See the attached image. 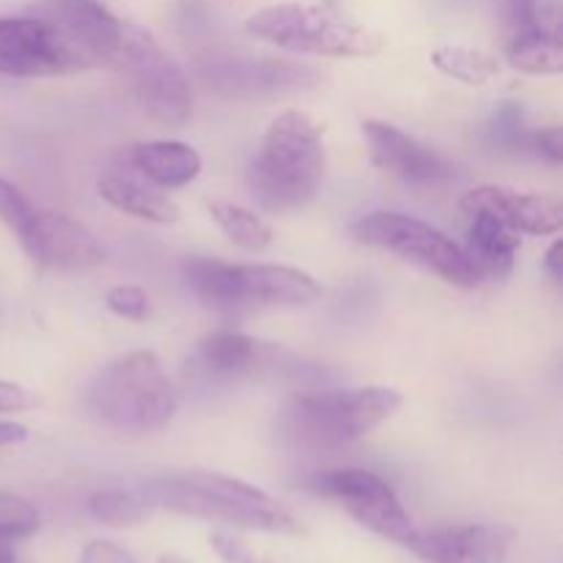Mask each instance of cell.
<instances>
[{
  "label": "cell",
  "mask_w": 563,
  "mask_h": 563,
  "mask_svg": "<svg viewBox=\"0 0 563 563\" xmlns=\"http://www.w3.org/2000/svg\"><path fill=\"white\" fill-rule=\"evenodd\" d=\"M143 504L176 511V515L220 520L247 531L302 533V522L264 489L240 478L212 471H192L174 478H154L143 484Z\"/></svg>",
  "instance_id": "cell-1"
},
{
  "label": "cell",
  "mask_w": 563,
  "mask_h": 563,
  "mask_svg": "<svg viewBox=\"0 0 563 563\" xmlns=\"http://www.w3.org/2000/svg\"><path fill=\"white\" fill-rule=\"evenodd\" d=\"M322 126L302 110H286L269 124L262 148L247 165L253 198L269 212L306 207L324 179Z\"/></svg>",
  "instance_id": "cell-2"
},
{
  "label": "cell",
  "mask_w": 563,
  "mask_h": 563,
  "mask_svg": "<svg viewBox=\"0 0 563 563\" xmlns=\"http://www.w3.org/2000/svg\"><path fill=\"white\" fill-rule=\"evenodd\" d=\"M394 388H355L295 394L278 416V434L286 445L313 454H330L366 438L401 407Z\"/></svg>",
  "instance_id": "cell-3"
},
{
  "label": "cell",
  "mask_w": 563,
  "mask_h": 563,
  "mask_svg": "<svg viewBox=\"0 0 563 563\" xmlns=\"http://www.w3.org/2000/svg\"><path fill=\"white\" fill-rule=\"evenodd\" d=\"M88 416L124 434L159 432L176 412V394L154 352L137 350L110 363L82 396Z\"/></svg>",
  "instance_id": "cell-4"
},
{
  "label": "cell",
  "mask_w": 563,
  "mask_h": 563,
  "mask_svg": "<svg viewBox=\"0 0 563 563\" xmlns=\"http://www.w3.org/2000/svg\"><path fill=\"white\" fill-rule=\"evenodd\" d=\"M245 31L253 38L280 49L328 58H368L385 47L383 36L341 14L333 5L280 3L247 16Z\"/></svg>",
  "instance_id": "cell-5"
},
{
  "label": "cell",
  "mask_w": 563,
  "mask_h": 563,
  "mask_svg": "<svg viewBox=\"0 0 563 563\" xmlns=\"http://www.w3.org/2000/svg\"><path fill=\"white\" fill-rule=\"evenodd\" d=\"M185 280L196 297L218 311L251 306H308L322 297L313 275L284 264H225L218 258H190Z\"/></svg>",
  "instance_id": "cell-6"
},
{
  "label": "cell",
  "mask_w": 563,
  "mask_h": 563,
  "mask_svg": "<svg viewBox=\"0 0 563 563\" xmlns=\"http://www.w3.org/2000/svg\"><path fill=\"white\" fill-rule=\"evenodd\" d=\"M352 236L357 242H363V245L388 251L394 256H399L401 262H410L416 267L427 269V273L438 275L445 284L462 286V289H473V286L482 284L471 258L465 256V251L451 236L432 229L423 220L410 218V214H363L361 220L352 223Z\"/></svg>",
  "instance_id": "cell-7"
},
{
  "label": "cell",
  "mask_w": 563,
  "mask_h": 563,
  "mask_svg": "<svg viewBox=\"0 0 563 563\" xmlns=\"http://www.w3.org/2000/svg\"><path fill=\"white\" fill-rule=\"evenodd\" d=\"M115 71L130 80V91L143 113L165 126H181L192 113L190 80L174 58L154 42L152 33L132 27L130 42Z\"/></svg>",
  "instance_id": "cell-8"
},
{
  "label": "cell",
  "mask_w": 563,
  "mask_h": 563,
  "mask_svg": "<svg viewBox=\"0 0 563 563\" xmlns=\"http://www.w3.org/2000/svg\"><path fill=\"white\" fill-rule=\"evenodd\" d=\"M82 69H91V60L49 16L0 20V75L55 77Z\"/></svg>",
  "instance_id": "cell-9"
},
{
  "label": "cell",
  "mask_w": 563,
  "mask_h": 563,
  "mask_svg": "<svg viewBox=\"0 0 563 563\" xmlns=\"http://www.w3.org/2000/svg\"><path fill=\"white\" fill-rule=\"evenodd\" d=\"M306 487L339 500L363 528L388 539V542L407 548L410 539L416 537L418 528L401 506L399 495L377 473L361 471V467H341V471L317 473V476L308 478Z\"/></svg>",
  "instance_id": "cell-10"
},
{
  "label": "cell",
  "mask_w": 563,
  "mask_h": 563,
  "mask_svg": "<svg viewBox=\"0 0 563 563\" xmlns=\"http://www.w3.org/2000/svg\"><path fill=\"white\" fill-rule=\"evenodd\" d=\"M44 16L64 27L91 66L115 69L130 42L132 22L110 14L99 0H49Z\"/></svg>",
  "instance_id": "cell-11"
},
{
  "label": "cell",
  "mask_w": 563,
  "mask_h": 563,
  "mask_svg": "<svg viewBox=\"0 0 563 563\" xmlns=\"http://www.w3.org/2000/svg\"><path fill=\"white\" fill-rule=\"evenodd\" d=\"M372 159L377 168L410 181V185H438L456 176V168L440 152L429 148L418 137L385 121H366L363 124Z\"/></svg>",
  "instance_id": "cell-12"
},
{
  "label": "cell",
  "mask_w": 563,
  "mask_h": 563,
  "mask_svg": "<svg viewBox=\"0 0 563 563\" xmlns=\"http://www.w3.org/2000/svg\"><path fill=\"white\" fill-rule=\"evenodd\" d=\"M36 264L55 269H91L104 262V247L97 236L69 214L38 209L31 231L20 242Z\"/></svg>",
  "instance_id": "cell-13"
},
{
  "label": "cell",
  "mask_w": 563,
  "mask_h": 563,
  "mask_svg": "<svg viewBox=\"0 0 563 563\" xmlns=\"http://www.w3.org/2000/svg\"><path fill=\"white\" fill-rule=\"evenodd\" d=\"M465 214H493L517 234L550 236L563 225V207L555 198L537 192H517L509 187L484 185L460 198Z\"/></svg>",
  "instance_id": "cell-14"
},
{
  "label": "cell",
  "mask_w": 563,
  "mask_h": 563,
  "mask_svg": "<svg viewBox=\"0 0 563 563\" xmlns=\"http://www.w3.org/2000/svg\"><path fill=\"white\" fill-rule=\"evenodd\" d=\"M511 539L504 526H449L416 531L407 550L427 563H504Z\"/></svg>",
  "instance_id": "cell-15"
},
{
  "label": "cell",
  "mask_w": 563,
  "mask_h": 563,
  "mask_svg": "<svg viewBox=\"0 0 563 563\" xmlns=\"http://www.w3.org/2000/svg\"><path fill=\"white\" fill-rule=\"evenodd\" d=\"M278 355V346L262 344L258 339L234 333V330H220V333L207 335L198 344L190 366L198 377L223 383V379H240L267 372L275 366Z\"/></svg>",
  "instance_id": "cell-16"
},
{
  "label": "cell",
  "mask_w": 563,
  "mask_h": 563,
  "mask_svg": "<svg viewBox=\"0 0 563 563\" xmlns=\"http://www.w3.org/2000/svg\"><path fill=\"white\" fill-rule=\"evenodd\" d=\"M126 163L146 176L152 185L174 190V187H185L201 174V154L192 146L179 141H148L137 143L126 152Z\"/></svg>",
  "instance_id": "cell-17"
},
{
  "label": "cell",
  "mask_w": 563,
  "mask_h": 563,
  "mask_svg": "<svg viewBox=\"0 0 563 563\" xmlns=\"http://www.w3.org/2000/svg\"><path fill=\"white\" fill-rule=\"evenodd\" d=\"M471 218L467 247L462 251L476 267L478 278H506L515 267L517 251H520V234L495 220L493 214H471Z\"/></svg>",
  "instance_id": "cell-18"
},
{
  "label": "cell",
  "mask_w": 563,
  "mask_h": 563,
  "mask_svg": "<svg viewBox=\"0 0 563 563\" xmlns=\"http://www.w3.org/2000/svg\"><path fill=\"white\" fill-rule=\"evenodd\" d=\"M209 82L229 88L234 93H262L278 91V88H297L302 80H313V71L306 66L284 64V60H234L220 64L207 71Z\"/></svg>",
  "instance_id": "cell-19"
},
{
  "label": "cell",
  "mask_w": 563,
  "mask_h": 563,
  "mask_svg": "<svg viewBox=\"0 0 563 563\" xmlns=\"http://www.w3.org/2000/svg\"><path fill=\"white\" fill-rule=\"evenodd\" d=\"M97 190L104 201L110 203L119 212L132 214L137 220H146V223H176L179 220V207L176 201H170L165 192H157L154 187L141 185L137 179L124 174H104L99 176Z\"/></svg>",
  "instance_id": "cell-20"
},
{
  "label": "cell",
  "mask_w": 563,
  "mask_h": 563,
  "mask_svg": "<svg viewBox=\"0 0 563 563\" xmlns=\"http://www.w3.org/2000/svg\"><path fill=\"white\" fill-rule=\"evenodd\" d=\"M506 60L526 75H561L563 38L542 33H515L506 44Z\"/></svg>",
  "instance_id": "cell-21"
},
{
  "label": "cell",
  "mask_w": 563,
  "mask_h": 563,
  "mask_svg": "<svg viewBox=\"0 0 563 563\" xmlns=\"http://www.w3.org/2000/svg\"><path fill=\"white\" fill-rule=\"evenodd\" d=\"M209 214L223 229V234L234 245L245 247V251L258 253L264 247H269V242H273V229L256 212H251V209L236 207V203L229 201H214L209 203Z\"/></svg>",
  "instance_id": "cell-22"
},
{
  "label": "cell",
  "mask_w": 563,
  "mask_h": 563,
  "mask_svg": "<svg viewBox=\"0 0 563 563\" xmlns=\"http://www.w3.org/2000/svg\"><path fill=\"white\" fill-rule=\"evenodd\" d=\"M432 64L443 75L454 77V80L465 82V86H487L498 75V60L493 55L482 53V49L454 47V44H445V47L434 49Z\"/></svg>",
  "instance_id": "cell-23"
},
{
  "label": "cell",
  "mask_w": 563,
  "mask_h": 563,
  "mask_svg": "<svg viewBox=\"0 0 563 563\" xmlns=\"http://www.w3.org/2000/svg\"><path fill=\"white\" fill-rule=\"evenodd\" d=\"M506 14L515 33H542L563 38L561 0H506Z\"/></svg>",
  "instance_id": "cell-24"
},
{
  "label": "cell",
  "mask_w": 563,
  "mask_h": 563,
  "mask_svg": "<svg viewBox=\"0 0 563 563\" xmlns=\"http://www.w3.org/2000/svg\"><path fill=\"white\" fill-rule=\"evenodd\" d=\"M88 511H91L93 520L104 522L110 528H132L146 520V504L135 495L115 493V489L93 493L88 498Z\"/></svg>",
  "instance_id": "cell-25"
},
{
  "label": "cell",
  "mask_w": 563,
  "mask_h": 563,
  "mask_svg": "<svg viewBox=\"0 0 563 563\" xmlns=\"http://www.w3.org/2000/svg\"><path fill=\"white\" fill-rule=\"evenodd\" d=\"M42 517L31 500L20 498L14 493H0V539H27L38 531Z\"/></svg>",
  "instance_id": "cell-26"
},
{
  "label": "cell",
  "mask_w": 563,
  "mask_h": 563,
  "mask_svg": "<svg viewBox=\"0 0 563 563\" xmlns=\"http://www.w3.org/2000/svg\"><path fill=\"white\" fill-rule=\"evenodd\" d=\"M36 214L38 209L33 207L31 198L20 187H14L9 179L0 176V220L9 225L11 234H16V240H25Z\"/></svg>",
  "instance_id": "cell-27"
},
{
  "label": "cell",
  "mask_w": 563,
  "mask_h": 563,
  "mask_svg": "<svg viewBox=\"0 0 563 563\" xmlns=\"http://www.w3.org/2000/svg\"><path fill=\"white\" fill-rule=\"evenodd\" d=\"M104 306L121 319H132V322H141L152 313V300H148L146 291L141 286H115L104 297Z\"/></svg>",
  "instance_id": "cell-28"
},
{
  "label": "cell",
  "mask_w": 563,
  "mask_h": 563,
  "mask_svg": "<svg viewBox=\"0 0 563 563\" xmlns=\"http://www.w3.org/2000/svg\"><path fill=\"white\" fill-rule=\"evenodd\" d=\"M489 130H493L495 141H498L500 146H511V148L528 146V132H526V124H522V110L515 108V104L500 110V113L495 115Z\"/></svg>",
  "instance_id": "cell-29"
},
{
  "label": "cell",
  "mask_w": 563,
  "mask_h": 563,
  "mask_svg": "<svg viewBox=\"0 0 563 563\" xmlns=\"http://www.w3.org/2000/svg\"><path fill=\"white\" fill-rule=\"evenodd\" d=\"M212 548L225 563H267L258 559L245 542H240L234 533H212Z\"/></svg>",
  "instance_id": "cell-30"
},
{
  "label": "cell",
  "mask_w": 563,
  "mask_h": 563,
  "mask_svg": "<svg viewBox=\"0 0 563 563\" xmlns=\"http://www.w3.org/2000/svg\"><path fill=\"white\" fill-rule=\"evenodd\" d=\"M528 148L548 157L550 163H561L563 159V132L561 126H548V130L528 132Z\"/></svg>",
  "instance_id": "cell-31"
},
{
  "label": "cell",
  "mask_w": 563,
  "mask_h": 563,
  "mask_svg": "<svg viewBox=\"0 0 563 563\" xmlns=\"http://www.w3.org/2000/svg\"><path fill=\"white\" fill-rule=\"evenodd\" d=\"M80 563H135L124 548H119L115 542H104V539H97V542L86 544L82 550Z\"/></svg>",
  "instance_id": "cell-32"
},
{
  "label": "cell",
  "mask_w": 563,
  "mask_h": 563,
  "mask_svg": "<svg viewBox=\"0 0 563 563\" xmlns=\"http://www.w3.org/2000/svg\"><path fill=\"white\" fill-rule=\"evenodd\" d=\"M36 405V396L16 383L0 379V412H22Z\"/></svg>",
  "instance_id": "cell-33"
},
{
  "label": "cell",
  "mask_w": 563,
  "mask_h": 563,
  "mask_svg": "<svg viewBox=\"0 0 563 563\" xmlns=\"http://www.w3.org/2000/svg\"><path fill=\"white\" fill-rule=\"evenodd\" d=\"M27 440V429L22 423L14 421H0V449H9V445H20Z\"/></svg>",
  "instance_id": "cell-34"
},
{
  "label": "cell",
  "mask_w": 563,
  "mask_h": 563,
  "mask_svg": "<svg viewBox=\"0 0 563 563\" xmlns=\"http://www.w3.org/2000/svg\"><path fill=\"white\" fill-rule=\"evenodd\" d=\"M544 264H548L550 275H553V280H561L563 278V242L559 240L553 247L548 251V258H544Z\"/></svg>",
  "instance_id": "cell-35"
},
{
  "label": "cell",
  "mask_w": 563,
  "mask_h": 563,
  "mask_svg": "<svg viewBox=\"0 0 563 563\" xmlns=\"http://www.w3.org/2000/svg\"><path fill=\"white\" fill-rule=\"evenodd\" d=\"M0 563H20L14 553V542H9V539H0Z\"/></svg>",
  "instance_id": "cell-36"
},
{
  "label": "cell",
  "mask_w": 563,
  "mask_h": 563,
  "mask_svg": "<svg viewBox=\"0 0 563 563\" xmlns=\"http://www.w3.org/2000/svg\"><path fill=\"white\" fill-rule=\"evenodd\" d=\"M159 563H187V561L179 559V555H163V559H159Z\"/></svg>",
  "instance_id": "cell-37"
},
{
  "label": "cell",
  "mask_w": 563,
  "mask_h": 563,
  "mask_svg": "<svg viewBox=\"0 0 563 563\" xmlns=\"http://www.w3.org/2000/svg\"><path fill=\"white\" fill-rule=\"evenodd\" d=\"M330 3H333V0H330Z\"/></svg>",
  "instance_id": "cell-38"
}]
</instances>
